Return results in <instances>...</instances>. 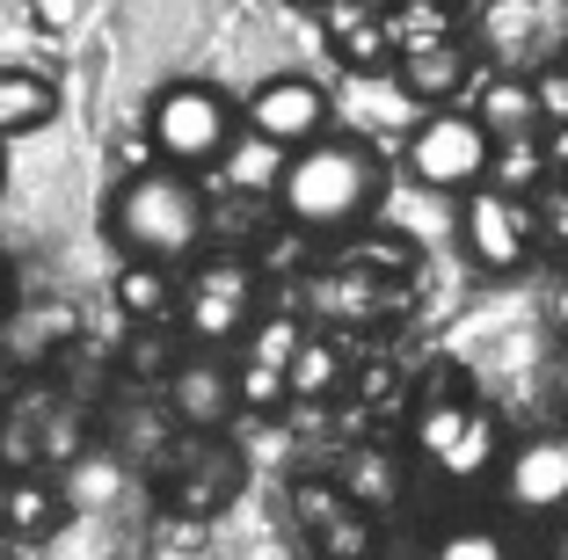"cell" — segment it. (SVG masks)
Wrapping results in <instances>:
<instances>
[{
	"label": "cell",
	"instance_id": "cell-1",
	"mask_svg": "<svg viewBox=\"0 0 568 560\" xmlns=\"http://www.w3.org/2000/svg\"><path fill=\"white\" fill-rule=\"evenodd\" d=\"M270 197H277V212L300 233H351L379 212L386 161H379V146L357 139V132H321L314 146L284 153V175H277Z\"/></svg>",
	"mask_w": 568,
	"mask_h": 560
},
{
	"label": "cell",
	"instance_id": "cell-2",
	"mask_svg": "<svg viewBox=\"0 0 568 560\" xmlns=\"http://www.w3.org/2000/svg\"><path fill=\"white\" fill-rule=\"evenodd\" d=\"M204 226H212V204H204L190 167L146 161V167H132V175L118 182V197H110V241L124 247V263L183 269L204 247Z\"/></svg>",
	"mask_w": 568,
	"mask_h": 560
},
{
	"label": "cell",
	"instance_id": "cell-3",
	"mask_svg": "<svg viewBox=\"0 0 568 560\" xmlns=\"http://www.w3.org/2000/svg\"><path fill=\"white\" fill-rule=\"evenodd\" d=\"M459 44L481 73H539L568 59V0H467Z\"/></svg>",
	"mask_w": 568,
	"mask_h": 560
},
{
	"label": "cell",
	"instance_id": "cell-4",
	"mask_svg": "<svg viewBox=\"0 0 568 560\" xmlns=\"http://www.w3.org/2000/svg\"><path fill=\"white\" fill-rule=\"evenodd\" d=\"M234 132H241V110L219 95L212 81H168L161 95H153V110H146V146H153V161L190 167V175H197V167H212Z\"/></svg>",
	"mask_w": 568,
	"mask_h": 560
},
{
	"label": "cell",
	"instance_id": "cell-5",
	"mask_svg": "<svg viewBox=\"0 0 568 560\" xmlns=\"http://www.w3.org/2000/svg\"><path fill=\"white\" fill-rule=\"evenodd\" d=\"M255 306H263V292H255V269L241 255H212V263L190 269V284H175V320H183V335L197 349L248 335Z\"/></svg>",
	"mask_w": 568,
	"mask_h": 560
},
{
	"label": "cell",
	"instance_id": "cell-6",
	"mask_svg": "<svg viewBox=\"0 0 568 560\" xmlns=\"http://www.w3.org/2000/svg\"><path fill=\"white\" fill-rule=\"evenodd\" d=\"M532 241H539L532 197H510V190H488V182H474L467 197H459V247H467L474 269L518 277L532 263Z\"/></svg>",
	"mask_w": 568,
	"mask_h": 560
},
{
	"label": "cell",
	"instance_id": "cell-7",
	"mask_svg": "<svg viewBox=\"0 0 568 560\" xmlns=\"http://www.w3.org/2000/svg\"><path fill=\"white\" fill-rule=\"evenodd\" d=\"M488 146L496 139L474 124L467 110H423L416 124H408V175L423 182V190H452V197H467L474 182L488 175Z\"/></svg>",
	"mask_w": 568,
	"mask_h": 560
},
{
	"label": "cell",
	"instance_id": "cell-8",
	"mask_svg": "<svg viewBox=\"0 0 568 560\" xmlns=\"http://www.w3.org/2000/svg\"><path fill=\"white\" fill-rule=\"evenodd\" d=\"M241 124H248L255 139H270V146L300 153V146H314L321 132H335V95L321 81H306V73H270V81H255V95L241 102Z\"/></svg>",
	"mask_w": 568,
	"mask_h": 560
},
{
	"label": "cell",
	"instance_id": "cell-9",
	"mask_svg": "<svg viewBox=\"0 0 568 560\" xmlns=\"http://www.w3.org/2000/svg\"><path fill=\"white\" fill-rule=\"evenodd\" d=\"M416 445L430 451L445 474H481L488 459H496V415L474 408V400H430V408L416 415Z\"/></svg>",
	"mask_w": 568,
	"mask_h": 560
},
{
	"label": "cell",
	"instance_id": "cell-10",
	"mask_svg": "<svg viewBox=\"0 0 568 560\" xmlns=\"http://www.w3.org/2000/svg\"><path fill=\"white\" fill-rule=\"evenodd\" d=\"M503 502L525 510V517L568 510V437H525L503 459Z\"/></svg>",
	"mask_w": 568,
	"mask_h": 560
},
{
	"label": "cell",
	"instance_id": "cell-11",
	"mask_svg": "<svg viewBox=\"0 0 568 560\" xmlns=\"http://www.w3.org/2000/svg\"><path fill=\"white\" fill-rule=\"evenodd\" d=\"M300 335L306 328L292 314L248 320V357L234 364V400H241V408H277V400H292V394H284V364H292Z\"/></svg>",
	"mask_w": 568,
	"mask_h": 560
},
{
	"label": "cell",
	"instance_id": "cell-12",
	"mask_svg": "<svg viewBox=\"0 0 568 560\" xmlns=\"http://www.w3.org/2000/svg\"><path fill=\"white\" fill-rule=\"evenodd\" d=\"M467 116L481 124L488 139H532V132H539L532 81H525V73H481V67H474V81H467Z\"/></svg>",
	"mask_w": 568,
	"mask_h": 560
},
{
	"label": "cell",
	"instance_id": "cell-13",
	"mask_svg": "<svg viewBox=\"0 0 568 560\" xmlns=\"http://www.w3.org/2000/svg\"><path fill=\"white\" fill-rule=\"evenodd\" d=\"M394 81H402V95L416 102V110H445L452 95H467L474 59H467V44H459V37H445V44H430V51L394 59Z\"/></svg>",
	"mask_w": 568,
	"mask_h": 560
},
{
	"label": "cell",
	"instance_id": "cell-14",
	"mask_svg": "<svg viewBox=\"0 0 568 560\" xmlns=\"http://www.w3.org/2000/svg\"><path fill=\"white\" fill-rule=\"evenodd\" d=\"M168 408H175V422H190V429L226 422V415L241 408L234 400V364H212V357L175 364V371H168Z\"/></svg>",
	"mask_w": 568,
	"mask_h": 560
},
{
	"label": "cell",
	"instance_id": "cell-15",
	"mask_svg": "<svg viewBox=\"0 0 568 560\" xmlns=\"http://www.w3.org/2000/svg\"><path fill=\"white\" fill-rule=\"evenodd\" d=\"M292 510H300V525L321 531V546H328V560H365V510H351L343 502V488H328V480H300V495H292Z\"/></svg>",
	"mask_w": 568,
	"mask_h": 560
},
{
	"label": "cell",
	"instance_id": "cell-16",
	"mask_svg": "<svg viewBox=\"0 0 568 560\" xmlns=\"http://www.w3.org/2000/svg\"><path fill=\"white\" fill-rule=\"evenodd\" d=\"M59 116V81L37 67H0V139H30Z\"/></svg>",
	"mask_w": 568,
	"mask_h": 560
},
{
	"label": "cell",
	"instance_id": "cell-17",
	"mask_svg": "<svg viewBox=\"0 0 568 560\" xmlns=\"http://www.w3.org/2000/svg\"><path fill=\"white\" fill-rule=\"evenodd\" d=\"M110 298L124 306V320L161 328V320H175V269H161V263H118Z\"/></svg>",
	"mask_w": 568,
	"mask_h": 560
},
{
	"label": "cell",
	"instance_id": "cell-18",
	"mask_svg": "<svg viewBox=\"0 0 568 560\" xmlns=\"http://www.w3.org/2000/svg\"><path fill=\"white\" fill-rule=\"evenodd\" d=\"M212 167L226 175V190H241V197H270V190H277V175H284V146H270V139H255L248 124H241Z\"/></svg>",
	"mask_w": 568,
	"mask_h": 560
},
{
	"label": "cell",
	"instance_id": "cell-19",
	"mask_svg": "<svg viewBox=\"0 0 568 560\" xmlns=\"http://www.w3.org/2000/svg\"><path fill=\"white\" fill-rule=\"evenodd\" d=\"M379 22H386V44H394V59H408V51H430V44H445V37H459L452 8H437V0H394V8H379Z\"/></svg>",
	"mask_w": 568,
	"mask_h": 560
},
{
	"label": "cell",
	"instance_id": "cell-20",
	"mask_svg": "<svg viewBox=\"0 0 568 560\" xmlns=\"http://www.w3.org/2000/svg\"><path fill=\"white\" fill-rule=\"evenodd\" d=\"M343 386V343L335 335H300L292 364H284V394L292 400H321Z\"/></svg>",
	"mask_w": 568,
	"mask_h": 560
},
{
	"label": "cell",
	"instance_id": "cell-21",
	"mask_svg": "<svg viewBox=\"0 0 568 560\" xmlns=\"http://www.w3.org/2000/svg\"><path fill=\"white\" fill-rule=\"evenodd\" d=\"M488 190H510V197H532L539 182H554L547 175V153H539V132L532 139H496L488 146Z\"/></svg>",
	"mask_w": 568,
	"mask_h": 560
},
{
	"label": "cell",
	"instance_id": "cell-22",
	"mask_svg": "<svg viewBox=\"0 0 568 560\" xmlns=\"http://www.w3.org/2000/svg\"><path fill=\"white\" fill-rule=\"evenodd\" d=\"M343 502H351V510H394V502H402V466L386 459V451H351V466H343Z\"/></svg>",
	"mask_w": 568,
	"mask_h": 560
},
{
	"label": "cell",
	"instance_id": "cell-23",
	"mask_svg": "<svg viewBox=\"0 0 568 560\" xmlns=\"http://www.w3.org/2000/svg\"><path fill=\"white\" fill-rule=\"evenodd\" d=\"M328 44H335V59H343L351 73H386V67H394V44H386V22L379 16L351 22V30H335Z\"/></svg>",
	"mask_w": 568,
	"mask_h": 560
},
{
	"label": "cell",
	"instance_id": "cell-24",
	"mask_svg": "<svg viewBox=\"0 0 568 560\" xmlns=\"http://www.w3.org/2000/svg\"><path fill=\"white\" fill-rule=\"evenodd\" d=\"M0 517H8V525L16 531H51L59 525V495H51V480H16V488L0 495Z\"/></svg>",
	"mask_w": 568,
	"mask_h": 560
},
{
	"label": "cell",
	"instance_id": "cell-25",
	"mask_svg": "<svg viewBox=\"0 0 568 560\" xmlns=\"http://www.w3.org/2000/svg\"><path fill=\"white\" fill-rule=\"evenodd\" d=\"M532 81V110H539V132H554V124H568V59H554V67L525 73Z\"/></svg>",
	"mask_w": 568,
	"mask_h": 560
},
{
	"label": "cell",
	"instance_id": "cell-26",
	"mask_svg": "<svg viewBox=\"0 0 568 560\" xmlns=\"http://www.w3.org/2000/svg\"><path fill=\"white\" fill-rule=\"evenodd\" d=\"M314 298H321V314H335V320H351V314H372V277H321L314 284Z\"/></svg>",
	"mask_w": 568,
	"mask_h": 560
},
{
	"label": "cell",
	"instance_id": "cell-27",
	"mask_svg": "<svg viewBox=\"0 0 568 560\" xmlns=\"http://www.w3.org/2000/svg\"><path fill=\"white\" fill-rule=\"evenodd\" d=\"M437 560H510V553H503L496 531L467 525V531H445V539H437Z\"/></svg>",
	"mask_w": 568,
	"mask_h": 560
},
{
	"label": "cell",
	"instance_id": "cell-28",
	"mask_svg": "<svg viewBox=\"0 0 568 560\" xmlns=\"http://www.w3.org/2000/svg\"><path fill=\"white\" fill-rule=\"evenodd\" d=\"M539 153H547V175H568V124L539 132Z\"/></svg>",
	"mask_w": 568,
	"mask_h": 560
},
{
	"label": "cell",
	"instance_id": "cell-29",
	"mask_svg": "<svg viewBox=\"0 0 568 560\" xmlns=\"http://www.w3.org/2000/svg\"><path fill=\"white\" fill-rule=\"evenodd\" d=\"M554 226L568 233V175H561V197H554Z\"/></svg>",
	"mask_w": 568,
	"mask_h": 560
},
{
	"label": "cell",
	"instance_id": "cell-30",
	"mask_svg": "<svg viewBox=\"0 0 568 560\" xmlns=\"http://www.w3.org/2000/svg\"><path fill=\"white\" fill-rule=\"evenodd\" d=\"M554 320H561V328H568V284H561V292H554Z\"/></svg>",
	"mask_w": 568,
	"mask_h": 560
},
{
	"label": "cell",
	"instance_id": "cell-31",
	"mask_svg": "<svg viewBox=\"0 0 568 560\" xmlns=\"http://www.w3.org/2000/svg\"><path fill=\"white\" fill-rule=\"evenodd\" d=\"M554 560H568V525H561V531H554Z\"/></svg>",
	"mask_w": 568,
	"mask_h": 560
},
{
	"label": "cell",
	"instance_id": "cell-32",
	"mask_svg": "<svg viewBox=\"0 0 568 560\" xmlns=\"http://www.w3.org/2000/svg\"><path fill=\"white\" fill-rule=\"evenodd\" d=\"M0 298H8V263H0Z\"/></svg>",
	"mask_w": 568,
	"mask_h": 560
},
{
	"label": "cell",
	"instance_id": "cell-33",
	"mask_svg": "<svg viewBox=\"0 0 568 560\" xmlns=\"http://www.w3.org/2000/svg\"><path fill=\"white\" fill-rule=\"evenodd\" d=\"M0 182H8V167H0Z\"/></svg>",
	"mask_w": 568,
	"mask_h": 560
},
{
	"label": "cell",
	"instance_id": "cell-34",
	"mask_svg": "<svg viewBox=\"0 0 568 560\" xmlns=\"http://www.w3.org/2000/svg\"><path fill=\"white\" fill-rule=\"evenodd\" d=\"M306 8H314V0H306Z\"/></svg>",
	"mask_w": 568,
	"mask_h": 560
}]
</instances>
